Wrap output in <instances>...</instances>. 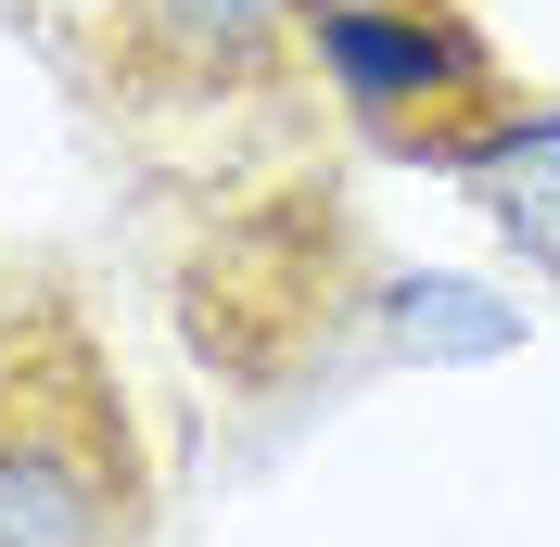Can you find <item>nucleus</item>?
<instances>
[{"label":"nucleus","instance_id":"nucleus-1","mask_svg":"<svg viewBox=\"0 0 560 547\" xmlns=\"http://www.w3.org/2000/svg\"><path fill=\"white\" fill-rule=\"evenodd\" d=\"M0 547H166V472L115 331L51 268L0 280Z\"/></svg>","mask_w":560,"mask_h":547},{"label":"nucleus","instance_id":"nucleus-4","mask_svg":"<svg viewBox=\"0 0 560 547\" xmlns=\"http://www.w3.org/2000/svg\"><path fill=\"white\" fill-rule=\"evenodd\" d=\"M293 51H306L318 115H345V140H370L395 166L458 178L523 115V77L471 0H293Z\"/></svg>","mask_w":560,"mask_h":547},{"label":"nucleus","instance_id":"nucleus-3","mask_svg":"<svg viewBox=\"0 0 560 547\" xmlns=\"http://www.w3.org/2000/svg\"><path fill=\"white\" fill-rule=\"evenodd\" d=\"M103 115L205 178L280 166L318 140V90L293 51V0H103L77 26Z\"/></svg>","mask_w":560,"mask_h":547},{"label":"nucleus","instance_id":"nucleus-5","mask_svg":"<svg viewBox=\"0 0 560 547\" xmlns=\"http://www.w3.org/2000/svg\"><path fill=\"white\" fill-rule=\"evenodd\" d=\"M458 191L485 205V230L510 242L535 280H560V103H535V90H523V115L458 166Z\"/></svg>","mask_w":560,"mask_h":547},{"label":"nucleus","instance_id":"nucleus-2","mask_svg":"<svg viewBox=\"0 0 560 547\" xmlns=\"http://www.w3.org/2000/svg\"><path fill=\"white\" fill-rule=\"evenodd\" d=\"M383 318V268L370 230L345 217V191L318 166H243L205 205V230L178 242V344L205 357L230 395H280L318 382L331 357H357Z\"/></svg>","mask_w":560,"mask_h":547},{"label":"nucleus","instance_id":"nucleus-6","mask_svg":"<svg viewBox=\"0 0 560 547\" xmlns=\"http://www.w3.org/2000/svg\"><path fill=\"white\" fill-rule=\"evenodd\" d=\"M38 13H65V26H90V13H103V0H38Z\"/></svg>","mask_w":560,"mask_h":547}]
</instances>
